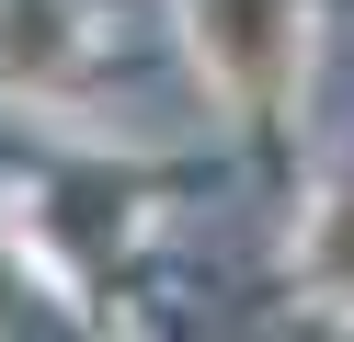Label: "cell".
I'll return each mask as SVG.
<instances>
[{
	"mask_svg": "<svg viewBox=\"0 0 354 342\" xmlns=\"http://www.w3.org/2000/svg\"><path fill=\"white\" fill-rule=\"evenodd\" d=\"M217 57H229L240 80H274V57H286V0H217Z\"/></svg>",
	"mask_w": 354,
	"mask_h": 342,
	"instance_id": "1",
	"label": "cell"
}]
</instances>
